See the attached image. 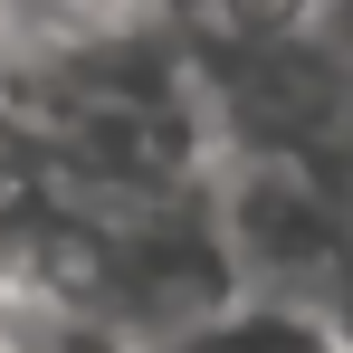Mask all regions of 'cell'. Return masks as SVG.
Returning <instances> with one entry per match:
<instances>
[{"label": "cell", "instance_id": "obj_7", "mask_svg": "<svg viewBox=\"0 0 353 353\" xmlns=\"http://www.w3.org/2000/svg\"><path fill=\"white\" fill-rule=\"evenodd\" d=\"M315 315H325V325H334V344L353 353V258L334 268V287H325V305H315Z\"/></svg>", "mask_w": 353, "mask_h": 353}, {"label": "cell", "instance_id": "obj_3", "mask_svg": "<svg viewBox=\"0 0 353 353\" xmlns=\"http://www.w3.org/2000/svg\"><path fill=\"white\" fill-rule=\"evenodd\" d=\"M210 210H220V248H230L239 296L325 305L334 268L353 258V191L325 163H220Z\"/></svg>", "mask_w": 353, "mask_h": 353}, {"label": "cell", "instance_id": "obj_1", "mask_svg": "<svg viewBox=\"0 0 353 353\" xmlns=\"http://www.w3.org/2000/svg\"><path fill=\"white\" fill-rule=\"evenodd\" d=\"M0 143L77 201H143L220 172L172 10H0Z\"/></svg>", "mask_w": 353, "mask_h": 353}, {"label": "cell", "instance_id": "obj_5", "mask_svg": "<svg viewBox=\"0 0 353 353\" xmlns=\"http://www.w3.org/2000/svg\"><path fill=\"white\" fill-rule=\"evenodd\" d=\"M153 353H344V344H334V325H325L315 305L230 296V305H210L201 325H181L172 344H153Z\"/></svg>", "mask_w": 353, "mask_h": 353}, {"label": "cell", "instance_id": "obj_6", "mask_svg": "<svg viewBox=\"0 0 353 353\" xmlns=\"http://www.w3.org/2000/svg\"><path fill=\"white\" fill-rule=\"evenodd\" d=\"M0 353H124L105 334H77L58 315H29V305H0Z\"/></svg>", "mask_w": 353, "mask_h": 353}, {"label": "cell", "instance_id": "obj_2", "mask_svg": "<svg viewBox=\"0 0 353 353\" xmlns=\"http://www.w3.org/2000/svg\"><path fill=\"white\" fill-rule=\"evenodd\" d=\"M220 163H325L353 124V10H172Z\"/></svg>", "mask_w": 353, "mask_h": 353}, {"label": "cell", "instance_id": "obj_4", "mask_svg": "<svg viewBox=\"0 0 353 353\" xmlns=\"http://www.w3.org/2000/svg\"><path fill=\"white\" fill-rule=\"evenodd\" d=\"M67 220H77V191H58L19 143H0V305H39L48 296Z\"/></svg>", "mask_w": 353, "mask_h": 353}, {"label": "cell", "instance_id": "obj_8", "mask_svg": "<svg viewBox=\"0 0 353 353\" xmlns=\"http://www.w3.org/2000/svg\"><path fill=\"white\" fill-rule=\"evenodd\" d=\"M325 172H334V181H344V191H353V124H344V143L325 153Z\"/></svg>", "mask_w": 353, "mask_h": 353}]
</instances>
